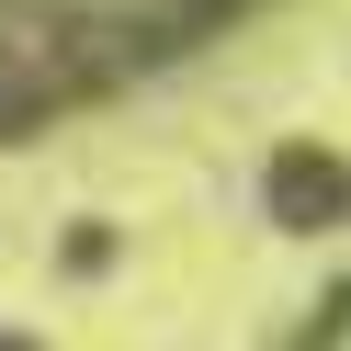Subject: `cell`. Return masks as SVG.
<instances>
[{
	"label": "cell",
	"instance_id": "6da1fadb",
	"mask_svg": "<svg viewBox=\"0 0 351 351\" xmlns=\"http://www.w3.org/2000/svg\"><path fill=\"white\" fill-rule=\"evenodd\" d=\"M238 0H0V102H80L147 57H182Z\"/></svg>",
	"mask_w": 351,
	"mask_h": 351
}]
</instances>
